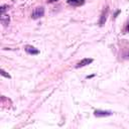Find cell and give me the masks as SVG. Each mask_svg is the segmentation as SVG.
<instances>
[{
    "instance_id": "2",
    "label": "cell",
    "mask_w": 129,
    "mask_h": 129,
    "mask_svg": "<svg viewBox=\"0 0 129 129\" xmlns=\"http://www.w3.org/2000/svg\"><path fill=\"white\" fill-rule=\"evenodd\" d=\"M94 115L96 117H107V116H111L112 112L111 111H103V110H96L94 112Z\"/></svg>"
},
{
    "instance_id": "8",
    "label": "cell",
    "mask_w": 129,
    "mask_h": 129,
    "mask_svg": "<svg viewBox=\"0 0 129 129\" xmlns=\"http://www.w3.org/2000/svg\"><path fill=\"white\" fill-rule=\"evenodd\" d=\"M0 74H1L3 77H5V78H8V79H10V75H9V74H7V73H6L4 70H1V71H0Z\"/></svg>"
},
{
    "instance_id": "10",
    "label": "cell",
    "mask_w": 129,
    "mask_h": 129,
    "mask_svg": "<svg viewBox=\"0 0 129 129\" xmlns=\"http://www.w3.org/2000/svg\"><path fill=\"white\" fill-rule=\"evenodd\" d=\"M56 1H58V0H47L48 3H53V2H56Z\"/></svg>"
},
{
    "instance_id": "9",
    "label": "cell",
    "mask_w": 129,
    "mask_h": 129,
    "mask_svg": "<svg viewBox=\"0 0 129 129\" xmlns=\"http://www.w3.org/2000/svg\"><path fill=\"white\" fill-rule=\"evenodd\" d=\"M127 32H129V22L126 24V26L124 28V33H127Z\"/></svg>"
},
{
    "instance_id": "6",
    "label": "cell",
    "mask_w": 129,
    "mask_h": 129,
    "mask_svg": "<svg viewBox=\"0 0 129 129\" xmlns=\"http://www.w3.org/2000/svg\"><path fill=\"white\" fill-rule=\"evenodd\" d=\"M67 2L73 6H80V5H83L85 1L84 0H67Z\"/></svg>"
},
{
    "instance_id": "1",
    "label": "cell",
    "mask_w": 129,
    "mask_h": 129,
    "mask_svg": "<svg viewBox=\"0 0 129 129\" xmlns=\"http://www.w3.org/2000/svg\"><path fill=\"white\" fill-rule=\"evenodd\" d=\"M43 14H44V9H43V7H37V8H35L34 11L32 12L31 17H32L33 19H38V18L42 17Z\"/></svg>"
},
{
    "instance_id": "3",
    "label": "cell",
    "mask_w": 129,
    "mask_h": 129,
    "mask_svg": "<svg viewBox=\"0 0 129 129\" xmlns=\"http://www.w3.org/2000/svg\"><path fill=\"white\" fill-rule=\"evenodd\" d=\"M107 16H108V8H105L101 14V17H100V20H99V24L100 26H103L107 20Z\"/></svg>"
},
{
    "instance_id": "5",
    "label": "cell",
    "mask_w": 129,
    "mask_h": 129,
    "mask_svg": "<svg viewBox=\"0 0 129 129\" xmlns=\"http://www.w3.org/2000/svg\"><path fill=\"white\" fill-rule=\"evenodd\" d=\"M25 51L29 54H38L39 53V50L37 48H35L34 46H32V45H26L25 46Z\"/></svg>"
},
{
    "instance_id": "4",
    "label": "cell",
    "mask_w": 129,
    "mask_h": 129,
    "mask_svg": "<svg viewBox=\"0 0 129 129\" xmlns=\"http://www.w3.org/2000/svg\"><path fill=\"white\" fill-rule=\"evenodd\" d=\"M92 61H93L92 58H84V59H82L81 61H79V62L76 64V68H77V69L83 68V67H85V66H87V64H90Z\"/></svg>"
},
{
    "instance_id": "7",
    "label": "cell",
    "mask_w": 129,
    "mask_h": 129,
    "mask_svg": "<svg viewBox=\"0 0 129 129\" xmlns=\"http://www.w3.org/2000/svg\"><path fill=\"white\" fill-rule=\"evenodd\" d=\"M1 22H2L4 25H7V24L9 23V16H7V15H3V16L1 17Z\"/></svg>"
}]
</instances>
